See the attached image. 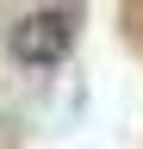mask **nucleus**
Segmentation results:
<instances>
[{
    "mask_svg": "<svg viewBox=\"0 0 143 149\" xmlns=\"http://www.w3.org/2000/svg\"><path fill=\"white\" fill-rule=\"evenodd\" d=\"M6 50H13V62H19V68H56L62 56L75 50V13H62V6L25 13L19 25L6 31Z\"/></svg>",
    "mask_w": 143,
    "mask_h": 149,
    "instance_id": "obj_1",
    "label": "nucleus"
}]
</instances>
